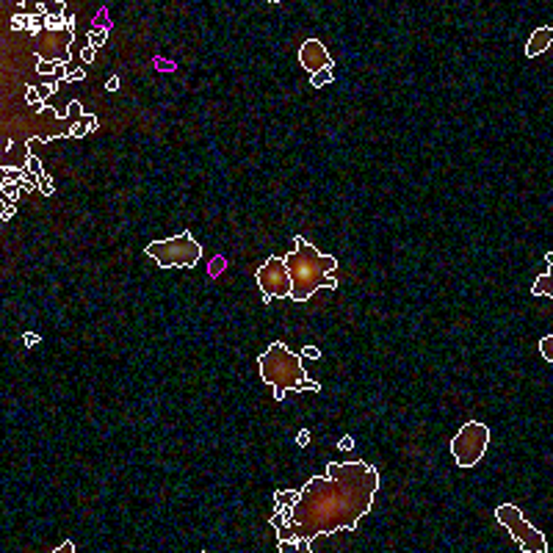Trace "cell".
I'll use <instances>...</instances> for the list:
<instances>
[{
	"instance_id": "6da1fadb",
	"label": "cell",
	"mask_w": 553,
	"mask_h": 553,
	"mask_svg": "<svg viewBox=\"0 0 553 553\" xmlns=\"http://www.w3.org/2000/svg\"><path fill=\"white\" fill-rule=\"evenodd\" d=\"M379 489V470L368 462H329L326 476H313L293 501L285 526L288 542L329 537L335 531H354L368 514ZM296 548V545H293Z\"/></svg>"
},
{
	"instance_id": "7a4b0ae2",
	"label": "cell",
	"mask_w": 553,
	"mask_h": 553,
	"mask_svg": "<svg viewBox=\"0 0 553 553\" xmlns=\"http://www.w3.org/2000/svg\"><path fill=\"white\" fill-rule=\"evenodd\" d=\"M293 243H296V249L291 255H285V266H288V274H291V299L307 301L321 285L335 291L337 280L329 274L337 268V257L321 255L301 235L293 238Z\"/></svg>"
},
{
	"instance_id": "3957f363",
	"label": "cell",
	"mask_w": 553,
	"mask_h": 553,
	"mask_svg": "<svg viewBox=\"0 0 553 553\" xmlns=\"http://www.w3.org/2000/svg\"><path fill=\"white\" fill-rule=\"evenodd\" d=\"M257 371L260 379L268 387H274V398L282 401L288 390H313L318 393L321 385L316 379H310L304 371V360L301 354H293L285 343H271L260 357H257Z\"/></svg>"
},
{
	"instance_id": "277c9868",
	"label": "cell",
	"mask_w": 553,
	"mask_h": 553,
	"mask_svg": "<svg viewBox=\"0 0 553 553\" xmlns=\"http://www.w3.org/2000/svg\"><path fill=\"white\" fill-rule=\"evenodd\" d=\"M144 255H149L161 268H191L202 257V247L197 243V238L191 232H180L166 241H152L147 243Z\"/></svg>"
},
{
	"instance_id": "5b68a950",
	"label": "cell",
	"mask_w": 553,
	"mask_h": 553,
	"mask_svg": "<svg viewBox=\"0 0 553 553\" xmlns=\"http://www.w3.org/2000/svg\"><path fill=\"white\" fill-rule=\"evenodd\" d=\"M489 448V429L481 420H468L454 437H451V454L456 468H473Z\"/></svg>"
},
{
	"instance_id": "8992f818",
	"label": "cell",
	"mask_w": 553,
	"mask_h": 553,
	"mask_svg": "<svg viewBox=\"0 0 553 553\" xmlns=\"http://www.w3.org/2000/svg\"><path fill=\"white\" fill-rule=\"evenodd\" d=\"M495 520H498V523L512 534V539L520 545V550H526V553H545V550H548V539H545V534L534 529L514 504L495 506Z\"/></svg>"
},
{
	"instance_id": "52a82bcc",
	"label": "cell",
	"mask_w": 553,
	"mask_h": 553,
	"mask_svg": "<svg viewBox=\"0 0 553 553\" xmlns=\"http://www.w3.org/2000/svg\"><path fill=\"white\" fill-rule=\"evenodd\" d=\"M255 282L263 293V301L271 299H291V274L285 266V255H271L255 271Z\"/></svg>"
},
{
	"instance_id": "ba28073f",
	"label": "cell",
	"mask_w": 553,
	"mask_h": 553,
	"mask_svg": "<svg viewBox=\"0 0 553 553\" xmlns=\"http://www.w3.org/2000/svg\"><path fill=\"white\" fill-rule=\"evenodd\" d=\"M299 64L310 75H316V72H321V69L335 67V58H332L329 50H326L318 39H307V42H301V47H299Z\"/></svg>"
},
{
	"instance_id": "9c48e42d",
	"label": "cell",
	"mask_w": 553,
	"mask_h": 553,
	"mask_svg": "<svg viewBox=\"0 0 553 553\" xmlns=\"http://www.w3.org/2000/svg\"><path fill=\"white\" fill-rule=\"evenodd\" d=\"M550 42H553V28H550V25H545V28H537V30L531 34L529 45H526V55H529V58H537V55H542L545 50L550 47Z\"/></svg>"
},
{
	"instance_id": "30bf717a",
	"label": "cell",
	"mask_w": 553,
	"mask_h": 553,
	"mask_svg": "<svg viewBox=\"0 0 553 553\" xmlns=\"http://www.w3.org/2000/svg\"><path fill=\"white\" fill-rule=\"evenodd\" d=\"M550 268H553V252H548V255H545V274H539V276H537V282H534V288H531V293H534V296H545V299H550V296H553V285H550Z\"/></svg>"
},
{
	"instance_id": "8fae6325",
	"label": "cell",
	"mask_w": 553,
	"mask_h": 553,
	"mask_svg": "<svg viewBox=\"0 0 553 553\" xmlns=\"http://www.w3.org/2000/svg\"><path fill=\"white\" fill-rule=\"evenodd\" d=\"M97 128H100V119L94 114H83V116H78V125L69 128V138H83L86 133H91Z\"/></svg>"
},
{
	"instance_id": "7c38bea8",
	"label": "cell",
	"mask_w": 553,
	"mask_h": 553,
	"mask_svg": "<svg viewBox=\"0 0 553 553\" xmlns=\"http://www.w3.org/2000/svg\"><path fill=\"white\" fill-rule=\"evenodd\" d=\"M64 9H67L64 0H58V3H39V6H36V14H39V17H50L53 11H55V14H64Z\"/></svg>"
},
{
	"instance_id": "4fadbf2b",
	"label": "cell",
	"mask_w": 553,
	"mask_h": 553,
	"mask_svg": "<svg viewBox=\"0 0 553 553\" xmlns=\"http://www.w3.org/2000/svg\"><path fill=\"white\" fill-rule=\"evenodd\" d=\"M25 100H28V105H30V108L36 111V114H39V111H45V108H47V105L42 103V97H39V94H36V86H28V89H25Z\"/></svg>"
},
{
	"instance_id": "5bb4252c",
	"label": "cell",
	"mask_w": 553,
	"mask_h": 553,
	"mask_svg": "<svg viewBox=\"0 0 553 553\" xmlns=\"http://www.w3.org/2000/svg\"><path fill=\"white\" fill-rule=\"evenodd\" d=\"M224 268H227V257H224V255H216V257L210 260V266H207V276L213 280V276H219Z\"/></svg>"
},
{
	"instance_id": "9a60e30c",
	"label": "cell",
	"mask_w": 553,
	"mask_h": 553,
	"mask_svg": "<svg viewBox=\"0 0 553 553\" xmlns=\"http://www.w3.org/2000/svg\"><path fill=\"white\" fill-rule=\"evenodd\" d=\"M20 191H22V186L14 183V180H3V186H0V194L9 197V199H17V197H20Z\"/></svg>"
},
{
	"instance_id": "2e32d148",
	"label": "cell",
	"mask_w": 553,
	"mask_h": 553,
	"mask_svg": "<svg viewBox=\"0 0 553 553\" xmlns=\"http://www.w3.org/2000/svg\"><path fill=\"white\" fill-rule=\"evenodd\" d=\"M539 351H542L545 362H553V335H545L542 341H539Z\"/></svg>"
},
{
	"instance_id": "e0dca14e",
	"label": "cell",
	"mask_w": 553,
	"mask_h": 553,
	"mask_svg": "<svg viewBox=\"0 0 553 553\" xmlns=\"http://www.w3.org/2000/svg\"><path fill=\"white\" fill-rule=\"evenodd\" d=\"M105 39H108V30H97V28H91V34H89V45L97 50V47H103L105 45Z\"/></svg>"
},
{
	"instance_id": "ac0fdd59",
	"label": "cell",
	"mask_w": 553,
	"mask_h": 553,
	"mask_svg": "<svg viewBox=\"0 0 553 553\" xmlns=\"http://www.w3.org/2000/svg\"><path fill=\"white\" fill-rule=\"evenodd\" d=\"M310 83L313 86H326V83H332V69H321V72H316L310 78Z\"/></svg>"
},
{
	"instance_id": "d6986e66",
	"label": "cell",
	"mask_w": 553,
	"mask_h": 553,
	"mask_svg": "<svg viewBox=\"0 0 553 553\" xmlns=\"http://www.w3.org/2000/svg\"><path fill=\"white\" fill-rule=\"evenodd\" d=\"M61 64H53V61H36V72L39 75H47V72H55Z\"/></svg>"
},
{
	"instance_id": "ffe728a7",
	"label": "cell",
	"mask_w": 553,
	"mask_h": 553,
	"mask_svg": "<svg viewBox=\"0 0 553 553\" xmlns=\"http://www.w3.org/2000/svg\"><path fill=\"white\" fill-rule=\"evenodd\" d=\"M318 357H321V351H318L316 346H304V349H301V360H318Z\"/></svg>"
},
{
	"instance_id": "44dd1931",
	"label": "cell",
	"mask_w": 553,
	"mask_h": 553,
	"mask_svg": "<svg viewBox=\"0 0 553 553\" xmlns=\"http://www.w3.org/2000/svg\"><path fill=\"white\" fill-rule=\"evenodd\" d=\"M55 89H58V86L45 83V86H36V94H39V97H42V103H45V97H50V94H55Z\"/></svg>"
},
{
	"instance_id": "7402d4cb",
	"label": "cell",
	"mask_w": 553,
	"mask_h": 553,
	"mask_svg": "<svg viewBox=\"0 0 553 553\" xmlns=\"http://www.w3.org/2000/svg\"><path fill=\"white\" fill-rule=\"evenodd\" d=\"M80 58H83L86 64H91V61L97 58V50H94L91 45H86V47H83V53H80Z\"/></svg>"
},
{
	"instance_id": "603a6c76",
	"label": "cell",
	"mask_w": 553,
	"mask_h": 553,
	"mask_svg": "<svg viewBox=\"0 0 553 553\" xmlns=\"http://www.w3.org/2000/svg\"><path fill=\"white\" fill-rule=\"evenodd\" d=\"M83 78H86L83 69H69V72L64 75V80H83Z\"/></svg>"
},
{
	"instance_id": "cb8c5ba5",
	"label": "cell",
	"mask_w": 553,
	"mask_h": 553,
	"mask_svg": "<svg viewBox=\"0 0 553 553\" xmlns=\"http://www.w3.org/2000/svg\"><path fill=\"white\" fill-rule=\"evenodd\" d=\"M337 448H341V451H351V448H354V437H343L341 443H337Z\"/></svg>"
},
{
	"instance_id": "d4e9b609",
	"label": "cell",
	"mask_w": 553,
	"mask_h": 553,
	"mask_svg": "<svg viewBox=\"0 0 553 553\" xmlns=\"http://www.w3.org/2000/svg\"><path fill=\"white\" fill-rule=\"evenodd\" d=\"M72 550H75V542H72V539H67L64 545H58V548H55V553H72Z\"/></svg>"
},
{
	"instance_id": "484cf974",
	"label": "cell",
	"mask_w": 553,
	"mask_h": 553,
	"mask_svg": "<svg viewBox=\"0 0 553 553\" xmlns=\"http://www.w3.org/2000/svg\"><path fill=\"white\" fill-rule=\"evenodd\" d=\"M22 341H25V346H36V343H39V335H34V332H25Z\"/></svg>"
},
{
	"instance_id": "4316f807",
	"label": "cell",
	"mask_w": 553,
	"mask_h": 553,
	"mask_svg": "<svg viewBox=\"0 0 553 553\" xmlns=\"http://www.w3.org/2000/svg\"><path fill=\"white\" fill-rule=\"evenodd\" d=\"M296 443H299V448H304V445H307V443H310V432H307V429H304V432H299V437H296Z\"/></svg>"
},
{
	"instance_id": "83f0119b",
	"label": "cell",
	"mask_w": 553,
	"mask_h": 553,
	"mask_svg": "<svg viewBox=\"0 0 553 553\" xmlns=\"http://www.w3.org/2000/svg\"><path fill=\"white\" fill-rule=\"evenodd\" d=\"M105 89H108V91H119V78H116V75H111V78H108Z\"/></svg>"
}]
</instances>
